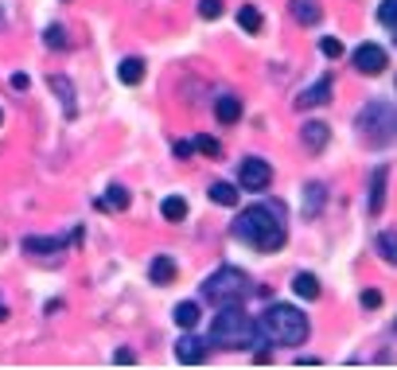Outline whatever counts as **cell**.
Instances as JSON below:
<instances>
[{
    "label": "cell",
    "mask_w": 397,
    "mask_h": 370,
    "mask_svg": "<svg viewBox=\"0 0 397 370\" xmlns=\"http://www.w3.org/2000/svg\"><path fill=\"white\" fill-rule=\"evenodd\" d=\"M234 238L241 245H253L261 253H277L288 242L284 226V203H257L234 219Z\"/></svg>",
    "instance_id": "1"
},
{
    "label": "cell",
    "mask_w": 397,
    "mask_h": 370,
    "mask_svg": "<svg viewBox=\"0 0 397 370\" xmlns=\"http://www.w3.org/2000/svg\"><path fill=\"white\" fill-rule=\"evenodd\" d=\"M210 343L222 351H246V347H265V339L257 331V320L241 304H222L210 328Z\"/></svg>",
    "instance_id": "2"
},
{
    "label": "cell",
    "mask_w": 397,
    "mask_h": 370,
    "mask_svg": "<svg viewBox=\"0 0 397 370\" xmlns=\"http://www.w3.org/2000/svg\"><path fill=\"white\" fill-rule=\"evenodd\" d=\"M257 331L272 347H300L308 339V316L292 304H269L257 316Z\"/></svg>",
    "instance_id": "3"
},
{
    "label": "cell",
    "mask_w": 397,
    "mask_h": 370,
    "mask_svg": "<svg viewBox=\"0 0 397 370\" xmlns=\"http://www.w3.org/2000/svg\"><path fill=\"white\" fill-rule=\"evenodd\" d=\"M246 296H249V277L241 273V269H234V265L214 269V273L202 281V300H207V304H214V308L241 304Z\"/></svg>",
    "instance_id": "4"
},
{
    "label": "cell",
    "mask_w": 397,
    "mask_h": 370,
    "mask_svg": "<svg viewBox=\"0 0 397 370\" xmlns=\"http://www.w3.org/2000/svg\"><path fill=\"white\" fill-rule=\"evenodd\" d=\"M358 133L366 144H389L393 141V105L389 102H370L358 113Z\"/></svg>",
    "instance_id": "5"
},
{
    "label": "cell",
    "mask_w": 397,
    "mask_h": 370,
    "mask_svg": "<svg viewBox=\"0 0 397 370\" xmlns=\"http://www.w3.org/2000/svg\"><path fill=\"white\" fill-rule=\"evenodd\" d=\"M238 183H241L246 191H269L272 168L265 164L261 156H246V160H241V168H238Z\"/></svg>",
    "instance_id": "6"
},
{
    "label": "cell",
    "mask_w": 397,
    "mask_h": 370,
    "mask_svg": "<svg viewBox=\"0 0 397 370\" xmlns=\"http://www.w3.org/2000/svg\"><path fill=\"white\" fill-rule=\"evenodd\" d=\"M350 63H355L358 74H381L389 67V55H386V47H378V43H362V47L350 55Z\"/></svg>",
    "instance_id": "7"
},
{
    "label": "cell",
    "mask_w": 397,
    "mask_h": 370,
    "mask_svg": "<svg viewBox=\"0 0 397 370\" xmlns=\"http://www.w3.org/2000/svg\"><path fill=\"white\" fill-rule=\"evenodd\" d=\"M176 359L183 362V366H199V362H207V343L187 331V335H179V343H176Z\"/></svg>",
    "instance_id": "8"
},
{
    "label": "cell",
    "mask_w": 397,
    "mask_h": 370,
    "mask_svg": "<svg viewBox=\"0 0 397 370\" xmlns=\"http://www.w3.org/2000/svg\"><path fill=\"white\" fill-rule=\"evenodd\" d=\"M331 102V79H316L308 90H304L300 98H296V110H319V105H327Z\"/></svg>",
    "instance_id": "9"
},
{
    "label": "cell",
    "mask_w": 397,
    "mask_h": 370,
    "mask_svg": "<svg viewBox=\"0 0 397 370\" xmlns=\"http://www.w3.org/2000/svg\"><path fill=\"white\" fill-rule=\"evenodd\" d=\"M288 8H292V20H296V24H304V28H311V24H319V20H323L319 0H292Z\"/></svg>",
    "instance_id": "10"
},
{
    "label": "cell",
    "mask_w": 397,
    "mask_h": 370,
    "mask_svg": "<svg viewBox=\"0 0 397 370\" xmlns=\"http://www.w3.org/2000/svg\"><path fill=\"white\" fill-rule=\"evenodd\" d=\"M214 117L222 121V125H238L241 121V98L238 94H222L214 102Z\"/></svg>",
    "instance_id": "11"
},
{
    "label": "cell",
    "mask_w": 397,
    "mask_h": 370,
    "mask_svg": "<svg viewBox=\"0 0 397 370\" xmlns=\"http://www.w3.org/2000/svg\"><path fill=\"white\" fill-rule=\"evenodd\" d=\"M117 79H121L125 86H137V82L144 79V59H137V55L121 59V67H117Z\"/></svg>",
    "instance_id": "12"
},
{
    "label": "cell",
    "mask_w": 397,
    "mask_h": 370,
    "mask_svg": "<svg viewBox=\"0 0 397 370\" xmlns=\"http://www.w3.org/2000/svg\"><path fill=\"white\" fill-rule=\"evenodd\" d=\"M59 250H67V242L62 238H23V253H59Z\"/></svg>",
    "instance_id": "13"
},
{
    "label": "cell",
    "mask_w": 397,
    "mask_h": 370,
    "mask_svg": "<svg viewBox=\"0 0 397 370\" xmlns=\"http://www.w3.org/2000/svg\"><path fill=\"white\" fill-rule=\"evenodd\" d=\"M148 277H152L156 284H171V281H176V261L160 253V258H156L152 265H148Z\"/></svg>",
    "instance_id": "14"
},
{
    "label": "cell",
    "mask_w": 397,
    "mask_h": 370,
    "mask_svg": "<svg viewBox=\"0 0 397 370\" xmlns=\"http://www.w3.org/2000/svg\"><path fill=\"white\" fill-rule=\"evenodd\" d=\"M171 320H176L183 331H191L195 323H199V304H195V300H183V304H176V312H171Z\"/></svg>",
    "instance_id": "15"
},
{
    "label": "cell",
    "mask_w": 397,
    "mask_h": 370,
    "mask_svg": "<svg viewBox=\"0 0 397 370\" xmlns=\"http://www.w3.org/2000/svg\"><path fill=\"white\" fill-rule=\"evenodd\" d=\"M160 214H163L168 222H183V219H187V199H183V195H168V199L160 203Z\"/></svg>",
    "instance_id": "16"
},
{
    "label": "cell",
    "mask_w": 397,
    "mask_h": 370,
    "mask_svg": "<svg viewBox=\"0 0 397 370\" xmlns=\"http://www.w3.org/2000/svg\"><path fill=\"white\" fill-rule=\"evenodd\" d=\"M292 292H296L300 300H316V296H319V281H316L311 273H296V277H292Z\"/></svg>",
    "instance_id": "17"
},
{
    "label": "cell",
    "mask_w": 397,
    "mask_h": 370,
    "mask_svg": "<svg viewBox=\"0 0 397 370\" xmlns=\"http://www.w3.org/2000/svg\"><path fill=\"white\" fill-rule=\"evenodd\" d=\"M304 144H308V149H323L327 144V125L323 121H308V125H304Z\"/></svg>",
    "instance_id": "18"
},
{
    "label": "cell",
    "mask_w": 397,
    "mask_h": 370,
    "mask_svg": "<svg viewBox=\"0 0 397 370\" xmlns=\"http://www.w3.org/2000/svg\"><path fill=\"white\" fill-rule=\"evenodd\" d=\"M238 24L246 28L249 35H257V32L265 28V20H261V12H257L253 4H241V12H238Z\"/></svg>",
    "instance_id": "19"
},
{
    "label": "cell",
    "mask_w": 397,
    "mask_h": 370,
    "mask_svg": "<svg viewBox=\"0 0 397 370\" xmlns=\"http://www.w3.org/2000/svg\"><path fill=\"white\" fill-rule=\"evenodd\" d=\"M210 199H214L218 207H238V187H234V183H222V180H218L214 187H210Z\"/></svg>",
    "instance_id": "20"
},
{
    "label": "cell",
    "mask_w": 397,
    "mask_h": 370,
    "mask_svg": "<svg viewBox=\"0 0 397 370\" xmlns=\"http://www.w3.org/2000/svg\"><path fill=\"white\" fill-rule=\"evenodd\" d=\"M98 207H101V211H125V207H129V191H125V187H109V195L98 199Z\"/></svg>",
    "instance_id": "21"
},
{
    "label": "cell",
    "mask_w": 397,
    "mask_h": 370,
    "mask_svg": "<svg viewBox=\"0 0 397 370\" xmlns=\"http://www.w3.org/2000/svg\"><path fill=\"white\" fill-rule=\"evenodd\" d=\"M51 90L67 102V113H74V90H70V82L67 79H59V74H51Z\"/></svg>",
    "instance_id": "22"
},
{
    "label": "cell",
    "mask_w": 397,
    "mask_h": 370,
    "mask_svg": "<svg viewBox=\"0 0 397 370\" xmlns=\"http://www.w3.org/2000/svg\"><path fill=\"white\" fill-rule=\"evenodd\" d=\"M195 152H202V156L218 160V156H222V144H218L214 137H207V133H202V137H195Z\"/></svg>",
    "instance_id": "23"
},
{
    "label": "cell",
    "mask_w": 397,
    "mask_h": 370,
    "mask_svg": "<svg viewBox=\"0 0 397 370\" xmlns=\"http://www.w3.org/2000/svg\"><path fill=\"white\" fill-rule=\"evenodd\" d=\"M304 191H308V195H304V211H319V207H323V183H308V187H304Z\"/></svg>",
    "instance_id": "24"
},
{
    "label": "cell",
    "mask_w": 397,
    "mask_h": 370,
    "mask_svg": "<svg viewBox=\"0 0 397 370\" xmlns=\"http://www.w3.org/2000/svg\"><path fill=\"white\" fill-rule=\"evenodd\" d=\"M378 258L386 261V265H393V258H397V253H393V234H389V230H381V234H378Z\"/></svg>",
    "instance_id": "25"
},
{
    "label": "cell",
    "mask_w": 397,
    "mask_h": 370,
    "mask_svg": "<svg viewBox=\"0 0 397 370\" xmlns=\"http://www.w3.org/2000/svg\"><path fill=\"white\" fill-rule=\"evenodd\" d=\"M222 12H226L222 0H199V16L202 20H222Z\"/></svg>",
    "instance_id": "26"
},
{
    "label": "cell",
    "mask_w": 397,
    "mask_h": 370,
    "mask_svg": "<svg viewBox=\"0 0 397 370\" xmlns=\"http://www.w3.org/2000/svg\"><path fill=\"white\" fill-rule=\"evenodd\" d=\"M378 20H381V28H389V32H393V24H397V0H381Z\"/></svg>",
    "instance_id": "27"
},
{
    "label": "cell",
    "mask_w": 397,
    "mask_h": 370,
    "mask_svg": "<svg viewBox=\"0 0 397 370\" xmlns=\"http://www.w3.org/2000/svg\"><path fill=\"white\" fill-rule=\"evenodd\" d=\"M43 35H47L43 43H47V47H51V51H62V47H67V32H62L59 24H51V28H47Z\"/></svg>",
    "instance_id": "28"
},
{
    "label": "cell",
    "mask_w": 397,
    "mask_h": 370,
    "mask_svg": "<svg viewBox=\"0 0 397 370\" xmlns=\"http://www.w3.org/2000/svg\"><path fill=\"white\" fill-rule=\"evenodd\" d=\"M319 51H323L327 59H343V43L335 40V35H323V40H319Z\"/></svg>",
    "instance_id": "29"
},
{
    "label": "cell",
    "mask_w": 397,
    "mask_h": 370,
    "mask_svg": "<svg viewBox=\"0 0 397 370\" xmlns=\"http://www.w3.org/2000/svg\"><path fill=\"white\" fill-rule=\"evenodd\" d=\"M171 152H176L179 160H191L195 156V141H176V149H171Z\"/></svg>",
    "instance_id": "30"
},
{
    "label": "cell",
    "mask_w": 397,
    "mask_h": 370,
    "mask_svg": "<svg viewBox=\"0 0 397 370\" xmlns=\"http://www.w3.org/2000/svg\"><path fill=\"white\" fill-rule=\"evenodd\" d=\"M362 308H370V312H374V308H381V292L378 289H366L362 292Z\"/></svg>",
    "instance_id": "31"
},
{
    "label": "cell",
    "mask_w": 397,
    "mask_h": 370,
    "mask_svg": "<svg viewBox=\"0 0 397 370\" xmlns=\"http://www.w3.org/2000/svg\"><path fill=\"white\" fill-rule=\"evenodd\" d=\"M113 362H117V366H132V362H137V354H132V351H125V347H121V351L113 354Z\"/></svg>",
    "instance_id": "32"
},
{
    "label": "cell",
    "mask_w": 397,
    "mask_h": 370,
    "mask_svg": "<svg viewBox=\"0 0 397 370\" xmlns=\"http://www.w3.org/2000/svg\"><path fill=\"white\" fill-rule=\"evenodd\" d=\"M296 366H319L316 354H296Z\"/></svg>",
    "instance_id": "33"
},
{
    "label": "cell",
    "mask_w": 397,
    "mask_h": 370,
    "mask_svg": "<svg viewBox=\"0 0 397 370\" xmlns=\"http://www.w3.org/2000/svg\"><path fill=\"white\" fill-rule=\"evenodd\" d=\"M12 86L16 90H28V74H12Z\"/></svg>",
    "instance_id": "34"
},
{
    "label": "cell",
    "mask_w": 397,
    "mask_h": 370,
    "mask_svg": "<svg viewBox=\"0 0 397 370\" xmlns=\"http://www.w3.org/2000/svg\"><path fill=\"white\" fill-rule=\"evenodd\" d=\"M4 320H8V304L0 300V323H4Z\"/></svg>",
    "instance_id": "35"
},
{
    "label": "cell",
    "mask_w": 397,
    "mask_h": 370,
    "mask_svg": "<svg viewBox=\"0 0 397 370\" xmlns=\"http://www.w3.org/2000/svg\"><path fill=\"white\" fill-rule=\"evenodd\" d=\"M0 121H4V117H0Z\"/></svg>",
    "instance_id": "36"
}]
</instances>
